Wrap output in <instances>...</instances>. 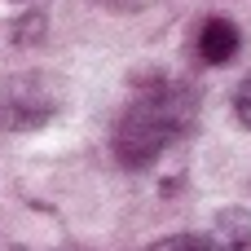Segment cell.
<instances>
[{
	"label": "cell",
	"mask_w": 251,
	"mask_h": 251,
	"mask_svg": "<svg viewBox=\"0 0 251 251\" xmlns=\"http://www.w3.org/2000/svg\"><path fill=\"white\" fill-rule=\"evenodd\" d=\"M190 115H194V93L185 84H172V79L146 84L128 101L119 128H115V154H119V163L124 168L154 163L181 137V128L190 124Z\"/></svg>",
	"instance_id": "obj_1"
},
{
	"label": "cell",
	"mask_w": 251,
	"mask_h": 251,
	"mask_svg": "<svg viewBox=\"0 0 251 251\" xmlns=\"http://www.w3.org/2000/svg\"><path fill=\"white\" fill-rule=\"evenodd\" d=\"M49 115H53V97H49L44 79H18V84L4 88V124L31 128V124H40Z\"/></svg>",
	"instance_id": "obj_2"
},
{
	"label": "cell",
	"mask_w": 251,
	"mask_h": 251,
	"mask_svg": "<svg viewBox=\"0 0 251 251\" xmlns=\"http://www.w3.org/2000/svg\"><path fill=\"white\" fill-rule=\"evenodd\" d=\"M238 53V26L229 22V18H207L203 26H199V57L207 62V66H221V62H229Z\"/></svg>",
	"instance_id": "obj_3"
},
{
	"label": "cell",
	"mask_w": 251,
	"mask_h": 251,
	"mask_svg": "<svg viewBox=\"0 0 251 251\" xmlns=\"http://www.w3.org/2000/svg\"><path fill=\"white\" fill-rule=\"evenodd\" d=\"M207 251H251V216L243 207H225L216 216Z\"/></svg>",
	"instance_id": "obj_4"
},
{
	"label": "cell",
	"mask_w": 251,
	"mask_h": 251,
	"mask_svg": "<svg viewBox=\"0 0 251 251\" xmlns=\"http://www.w3.org/2000/svg\"><path fill=\"white\" fill-rule=\"evenodd\" d=\"M150 251H207V238H199V234H168Z\"/></svg>",
	"instance_id": "obj_5"
},
{
	"label": "cell",
	"mask_w": 251,
	"mask_h": 251,
	"mask_svg": "<svg viewBox=\"0 0 251 251\" xmlns=\"http://www.w3.org/2000/svg\"><path fill=\"white\" fill-rule=\"evenodd\" d=\"M234 110H238V119L251 128V75L238 84V93H234Z\"/></svg>",
	"instance_id": "obj_6"
}]
</instances>
